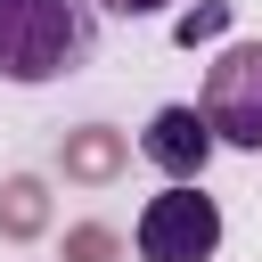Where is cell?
<instances>
[{
	"instance_id": "6da1fadb",
	"label": "cell",
	"mask_w": 262,
	"mask_h": 262,
	"mask_svg": "<svg viewBox=\"0 0 262 262\" xmlns=\"http://www.w3.org/2000/svg\"><path fill=\"white\" fill-rule=\"evenodd\" d=\"M98 49V0H0V82L41 90Z\"/></svg>"
},
{
	"instance_id": "7a4b0ae2",
	"label": "cell",
	"mask_w": 262,
	"mask_h": 262,
	"mask_svg": "<svg viewBox=\"0 0 262 262\" xmlns=\"http://www.w3.org/2000/svg\"><path fill=\"white\" fill-rule=\"evenodd\" d=\"M131 246H139V262H213L221 254V205L196 180H172L164 196L139 205Z\"/></svg>"
},
{
	"instance_id": "3957f363",
	"label": "cell",
	"mask_w": 262,
	"mask_h": 262,
	"mask_svg": "<svg viewBox=\"0 0 262 262\" xmlns=\"http://www.w3.org/2000/svg\"><path fill=\"white\" fill-rule=\"evenodd\" d=\"M196 115L213 123L221 147L262 156V41H229V49L205 66V98H196Z\"/></svg>"
},
{
	"instance_id": "277c9868",
	"label": "cell",
	"mask_w": 262,
	"mask_h": 262,
	"mask_svg": "<svg viewBox=\"0 0 262 262\" xmlns=\"http://www.w3.org/2000/svg\"><path fill=\"white\" fill-rule=\"evenodd\" d=\"M213 123L196 115V106H156L147 115V131H139V156L164 172V180H205V164H213Z\"/></svg>"
},
{
	"instance_id": "5b68a950",
	"label": "cell",
	"mask_w": 262,
	"mask_h": 262,
	"mask_svg": "<svg viewBox=\"0 0 262 262\" xmlns=\"http://www.w3.org/2000/svg\"><path fill=\"white\" fill-rule=\"evenodd\" d=\"M57 172H66L74 188H115V180L131 172V131H115V123H74V131H57Z\"/></svg>"
},
{
	"instance_id": "8992f818",
	"label": "cell",
	"mask_w": 262,
	"mask_h": 262,
	"mask_svg": "<svg viewBox=\"0 0 262 262\" xmlns=\"http://www.w3.org/2000/svg\"><path fill=\"white\" fill-rule=\"evenodd\" d=\"M49 221H57L49 180H41V172H8V180H0V237H8V246H33V237H49Z\"/></svg>"
},
{
	"instance_id": "52a82bcc",
	"label": "cell",
	"mask_w": 262,
	"mask_h": 262,
	"mask_svg": "<svg viewBox=\"0 0 262 262\" xmlns=\"http://www.w3.org/2000/svg\"><path fill=\"white\" fill-rule=\"evenodd\" d=\"M57 262H123V229L115 221H74L57 237Z\"/></svg>"
},
{
	"instance_id": "ba28073f",
	"label": "cell",
	"mask_w": 262,
	"mask_h": 262,
	"mask_svg": "<svg viewBox=\"0 0 262 262\" xmlns=\"http://www.w3.org/2000/svg\"><path fill=\"white\" fill-rule=\"evenodd\" d=\"M221 33H229V0H196V8H180V16H172V41H180V49L221 41Z\"/></svg>"
},
{
	"instance_id": "9c48e42d",
	"label": "cell",
	"mask_w": 262,
	"mask_h": 262,
	"mask_svg": "<svg viewBox=\"0 0 262 262\" xmlns=\"http://www.w3.org/2000/svg\"><path fill=\"white\" fill-rule=\"evenodd\" d=\"M98 8H106V16H164L172 0H98Z\"/></svg>"
}]
</instances>
